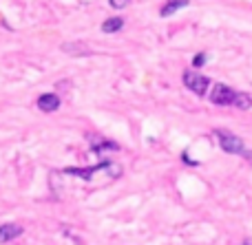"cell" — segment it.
Wrapping results in <instances>:
<instances>
[{
  "mask_svg": "<svg viewBox=\"0 0 252 245\" xmlns=\"http://www.w3.org/2000/svg\"><path fill=\"white\" fill-rule=\"evenodd\" d=\"M215 137H217L219 146H221L226 153L230 155H244L246 153V146H244V139L237 135H230L226 131H215Z\"/></svg>",
  "mask_w": 252,
  "mask_h": 245,
  "instance_id": "6da1fadb",
  "label": "cell"
},
{
  "mask_svg": "<svg viewBox=\"0 0 252 245\" xmlns=\"http://www.w3.org/2000/svg\"><path fill=\"white\" fill-rule=\"evenodd\" d=\"M182 80H184V86L190 88L195 95H206V91L210 86V80L206 75L197 73V71H184Z\"/></svg>",
  "mask_w": 252,
  "mask_h": 245,
  "instance_id": "7a4b0ae2",
  "label": "cell"
},
{
  "mask_svg": "<svg viewBox=\"0 0 252 245\" xmlns=\"http://www.w3.org/2000/svg\"><path fill=\"white\" fill-rule=\"evenodd\" d=\"M235 95H237V91L230 88L228 84H215V88L210 91V102L215 106H232Z\"/></svg>",
  "mask_w": 252,
  "mask_h": 245,
  "instance_id": "3957f363",
  "label": "cell"
},
{
  "mask_svg": "<svg viewBox=\"0 0 252 245\" xmlns=\"http://www.w3.org/2000/svg\"><path fill=\"white\" fill-rule=\"evenodd\" d=\"M109 159L102 163H97V166H91V168H66L64 175H73V177H80V179H93V175L100 170H104V168H109Z\"/></svg>",
  "mask_w": 252,
  "mask_h": 245,
  "instance_id": "277c9868",
  "label": "cell"
},
{
  "mask_svg": "<svg viewBox=\"0 0 252 245\" xmlns=\"http://www.w3.org/2000/svg\"><path fill=\"white\" fill-rule=\"evenodd\" d=\"M35 106H38L42 113H53V110L60 109V97H58L56 93H42V95L38 97V102H35Z\"/></svg>",
  "mask_w": 252,
  "mask_h": 245,
  "instance_id": "5b68a950",
  "label": "cell"
},
{
  "mask_svg": "<svg viewBox=\"0 0 252 245\" xmlns=\"http://www.w3.org/2000/svg\"><path fill=\"white\" fill-rule=\"evenodd\" d=\"M20 234H22V228L20 225H16V223L0 225V243H9V241H13L16 237H20Z\"/></svg>",
  "mask_w": 252,
  "mask_h": 245,
  "instance_id": "8992f818",
  "label": "cell"
},
{
  "mask_svg": "<svg viewBox=\"0 0 252 245\" xmlns=\"http://www.w3.org/2000/svg\"><path fill=\"white\" fill-rule=\"evenodd\" d=\"M188 4H190V0H168V2H166L164 7L159 9V16L161 18H170L173 13H177L179 9L188 7Z\"/></svg>",
  "mask_w": 252,
  "mask_h": 245,
  "instance_id": "52a82bcc",
  "label": "cell"
},
{
  "mask_svg": "<svg viewBox=\"0 0 252 245\" xmlns=\"http://www.w3.org/2000/svg\"><path fill=\"white\" fill-rule=\"evenodd\" d=\"M60 49L64 53H69V55H91V49L84 42H64Z\"/></svg>",
  "mask_w": 252,
  "mask_h": 245,
  "instance_id": "ba28073f",
  "label": "cell"
},
{
  "mask_svg": "<svg viewBox=\"0 0 252 245\" xmlns=\"http://www.w3.org/2000/svg\"><path fill=\"white\" fill-rule=\"evenodd\" d=\"M122 27H124V18H120V16L109 18V20L102 22V31H104V33H118Z\"/></svg>",
  "mask_w": 252,
  "mask_h": 245,
  "instance_id": "9c48e42d",
  "label": "cell"
},
{
  "mask_svg": "<svg viewBox=\"0 0 252 245\" xmlns=\"http://www.w3.org/2000/svg\"><path fill=\"white\" fill-rule=\"evenodd\" d=\"M232 106H235V109H241V110H248L252 106V97L248 95V93H239V91H237Z\"/></svg>",
  "mask_w": 252,
  "mask_h": 245,
  "instance_id": "30bf717a",
  "label": "cell"
},
{
  "mask_svg": "<svg viewBox=\"0 0 252 245\" xmlns=\"http://www.w3.org/2000/svg\"><path fill=\"white\" fill-rule=\"evenodd\" d=\"M91 148L100 153V150H106V148H109V150H118L120 146L115 144V141H111V139H97V141H93V144H91Z\"/></svg>",
  "mask_w": 252,
  "mask_h": 245,
  "instance_id": "8fae6325",
  "label": "cell"
},
{
  "mask_svg": "<svg viewBox=\"0 0 252 245\" xmlns=\"http://www.w3.org/2000/svg\"><path fill=\"white\" fill-rule=\"evenodd\" d=\"M206 62H208V55H206V53H197V55L192 57V66H195V69H199V66H204Z\"/></svg>",
  "mask_w": 252,
  "mask_h": 245,
  "instance_id": "7c38bea8",
  "label": "cell"
},
{
  "mask_svg": "<svg viewBox=\"0 0 252 245\" xmlns=\"http://www.w3.org/2000/svg\"><path fill=\"white\" fill-rule=\"evenodd\" d=\"M128 2L130 0H109V4L113 9H124V7H128Z\"/></svg>",
  "mask_w": 252,
  "mask_h": 245,
  "instance_id": "4fadbf2b",
  "label": "cell"
},
{
  "mask_svg": "<svg viewBox=\"0 0 252 245\" xmlns=\"http://www.w3.org/2000/svg\"><path fill=\"white\" fill-rule=\"evenodd\" d=\"M182 159H184V162H186V163H190V166H197V162H195V159H190V157H188V153H184V155H182Z\"/></svg>",
  "mask_w": 252,
  "mask_h": 245,
  "instance_id": "5bb4252c",
  "label": "cell"
},
{
  "mask_svg": "<svg viewBox=\"0 0 252 245\" xmlns=\"http://www.w3.org/2000/svg\"><path fill=\"white\" fill-rule=\"evenodd\" d=\"M244 245H250V243H244Z\"/></svg>",
  "mask_w": 252,
  "mask_h": 245,
  "instance_id": "9a60e30c",
  "label": "cell"
}]
</instances>
